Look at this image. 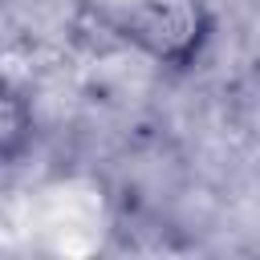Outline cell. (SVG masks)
I'll list each match as a JSON object with an SVG mask.
<instances>
[{
  "mask_svg": "<svg viewBox=\"0 0 260 260\" xmlns=\"http://www.w3.org/2000/svg\"><path fill=\"white\" fill-rule=\"evenodd\" d=\"M32 142V110L24 102V93L0 77V167L16 162Z\"/></svg>",
  "mask_w": 260,
  "mask_h": 260,
  "instance_id": "cell-2",
  "label": "cell"
},
{
  "mask_svg": "<svg viewBox=\"0 0 260 260\" xmlns=\"http://www.w3.org/2000/svg\"><path fill=\"white\" fill-rule=\"evenodd\" d=\"M85 8L106 32L171 69L195 65L211 37L203 0H85Z\"/></svg>",
  "mask_w": 260,
  "mask_h": 260,
  "instance_id": "cell-1",
  "label": "cell"
}]
</instances>
